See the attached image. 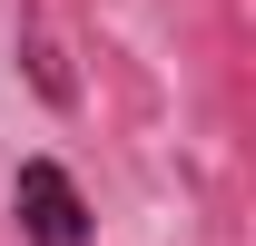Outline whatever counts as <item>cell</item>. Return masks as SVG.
Listing matches in <instances>:
<instances>
[{"label":"cell","mask_w":256,"mask_h":246,"mask_svg":"<svg viewBox=\"0 0 256 246\" xmlns=\"http://www.w3.org/2000/svg\"><path fill=\"white\" fill-rule=\"evenodd\" d=\"M10 216H20L30 246H89V236H98L89 197H79V178H69L60 158H20V178H10Z\"/></svg>","instance_id":"1"}]
</instances>
